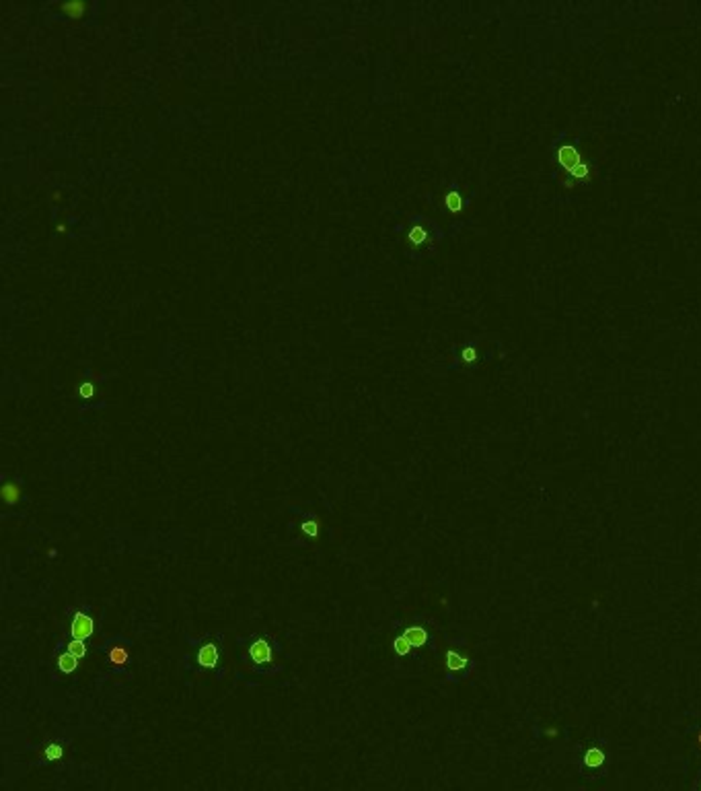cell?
<instances>
[{
  "mask_svg": "<svg viewBox=\"0 0 701 791\" xmlns=\"http://www.w3.org/2000/svg\"><path fill=\"white\" fill-rule=\"evenodd\" d=\"M557 161H559L562 167H566L570 173H574L580 165H584L582 159H580V153L574 149V147H562V149L557 151Z\"/></svg>",
  "mask_w": 701,
  "mask_h": 791,
  "instance_id": "3957f363",
  "label": "cell"
},
{
  "mask_svg": "<svg viewBox=\"0 0 701 791\" xmlns=\"http://www.w3.org/2000/svg\"><path fill=\"white\" fill-rule=\"evenodd\" d=\"M93 629H95V625H93V618L91 616H87V614H83V612H76L74 614V620H72V637H74V641H85V639H89L93 634Z\"/></svg>",
  "mask_w": 701,
  "mask_h": 791,
  "instance_id": "7a4b0ae2",
  "label": "cell"
},
{
  "mask_svg": "<svg viewBox=\"0 0 701 791\" xmlns=\"http://www.w3.org/2000/svg\"><path fill=\"white\" fill-rule=\"evenodd\" d=\"M393 649H395V653H399V656H407L409 649H411V645H409V641L405 637H397L395 641H393Z\"/></svg>",
  "mask_w": 701,
  "mask_h": 791,
  "instance_id": "9a60e30c",
  "label": "cell"
},
{
  "mask_svg": "<svg viewBox=\"0 0 701 791\" xmlns=\"http://www.w3.org/2000/svg\"><path fill=\"white\" fill-rule=\"evenodd\" d=\"M430 237H432V231H430V225L426 221H422V219L409 221L407 229H405V244L411 250H418V248L430 244Z\"/></svg>",
  "mask_w": 701,
  "mask_h": 791,
  "instance_id": "6da1fadb",
  "label": "cell"
},
{
  "mask_svg": "<svg viewBox=\"0 0 701 791\" xmlns=\"http://www.w3.org/2000/svg\"><path fill=\"white\" fill-rule=\"evenodd\" d=\"M19 497H21V488H19L15 482H6V484L2 486V499H4L8 505H15V503L19 501Z\"/></svg>",
  "mask_w": 701,
  "mask_h": 791,
  "instance_id": "30bf717a",
  "label": "cell"
},
{
  "mask_svg": "<svg viewBox=\"0 0 701 791\" xmlns=\"http://www.w3.org/2000/svg\"><path fill=\"white\" fill-rule=\"evenodd\" d=\"M198 664L202 667H214L218 664V649L214 643H206L200 651H198Z\"/></svg>",
  "mask_w": 701,
  "mask_h": 791,
  "instance_id": "8992f818",
  "label": "cell"
},
{
  "mask_svg": "<svg viewBox=\"0 0 701 791\" xmlns=\"http://www.w3.org/2000/svg\"><path fill=\"white\" fill-rule=\"evenodd\" d=\"M79 392H81V396H83V398H91L93 392H95V387H93V383H83Z\"/></svg>",
  "mask_w": 701,
  "mask_h": 791,
  "instance_id": "d6986e66",
  "label": "cell"
},
{
  "mask_svg": "<svg viewBox=\"0 0 701 791\" xmlns=\"http://www.w3.org/2000/svg\"><path fill=\"white\" fill-rule=\"evenodd\" d=\"M60 11L70 19H83L89 11V4L81 0H70V2H62Z\"/></svg>",
  "mask_w": 701,
  "mask_h": 791,
  "instance_id": "5b68a950",
  "label": "cell"
},
{
  "mask_svg": "<svg viewBox=\"0 0 701 791\" xmlns=\"http://www.w3.org/2000/svg\"><path fill=\"white\" fill-rule=\"evenodd\" d=\"M109 662L116 665H123L128 662V651H125L123 647H114V649L109 651Z\"/></svg>",
  "mask_w": 701,
  "mask_h": 791,
  "instance_id": "4fadbf2b",
  "label": "cell"
},
{
  "mask_svg": "<svg viewBox=\"0 0 701 791\" xmlns=\"http://www.w3.org/2000/svg\"><path fill=\"white\" fill-rule=\"evenodd\" d=\"M461 359H463L465 363H473V361L477 359V354H475V348H473V347L463 348V352H461Z\"/></svg>",
  "mask_w": 701,
  "mask_h": 791,
  "instance_id": "ac0fdd59",
  "label": "cell"
},
{
  "mask_svg": "<svg viewBox=\"0 0 701 791\" xmlns=\"http://www.w3.org/2000/svg\"><path fill=\"white\" fill-rule=\"evenodd\" d=\"M605 762V752L601 748H588L584 755V764L590 769H599Z\"/></svg>",
  "mask_w": 701,
  "mask_h": 791,
  "instance_id": "9c48e42d",
  "label": "cell"
},
{
  "mask_svg": "<svg viewBox=\"0 0 701 791\" xmlns=\"http://www.w3.org/2000/svg\"><path fill=\"white\" fill-rule=\"evenodd\" d=\"M467 658H463V656H458L457 651H449L447 653V665H449V670H453V672H458V670H465L467 667Z\"/></svg>",
  "mask_w": 701,
  "mask_h": 791,
  "instance_id": "8fae6325",
  "label": "cell"
},
{
  "mask_svg": "<svg viewBox=\"0 0 701 791\" xmlns=\"http://www.w3.org/2000/svg\"><path fill=\"white\" fill-rule=\"evenodd\" d=\"M700 744H701V733H700Z\"/></svg>",
  "mask_w": 701,
  "mask_h": 791,
  "instance_id": "ffe728a7",
  "label": "cell"
},
{
  "mask_svg": "<svg viewBox=\"0 0 701 791\" xmlns=\"http://www.w3.org/2000/svg\"><path fill=\"white\" fill-rule=\"evenodd\" d=\"M66 653H70L72 658L81 660V658H85V653H87V647H85V643H83V641H72V643L68 645V651H66Z\"/></svg>",
  "mask_w": 701,
  "mask_h": 791,
  "instance_id": "5bb4252c",
  "label": "cell"
},
{
  "mask_svg": "<svg viewBox=\"0 0 701 791\" xmlns=\"http://www.w3.org/2000/svg\"><path fill=\"white\" fill-rule=\"evenodd\" d=\"M58 665H60V670L64 672V674H70V672H74V670H76V665H79V660H76V658H72L70 653H64V656H60V660H58Z\"/></svg>",
  "mask_w": 701,
  "mask_h": 791,
  "instance_id": "7c38bea8",
  "label": "cell"
},
{
  "mask_svg": "<svg viewBox=\"0 0 701 791\" xmlns=\"http://www.w3.org/2000/svg\"><path fill=\"white\" fill-rule=\"evenodd\" d=\"M444 206L451 213H461L463 211V196H461V192L455 190V188L447 192L444 194Z\"/></svg>",
  "mask_w": 701,
  "mask_h": 791,
  "instance_id": "ba28073f",
  "label": "cell"
},
{
  "mask_svg": "<svg viewBox=\"0 0 701 791\" xmlns=\"http://www.w3.org/2000/svg\"><path fill=\"white\" fill-rule=\"evenodd\" d=\"M249 656L255 664H268V662H272V647H270V643L259 639L249 647Z\"/></svg>",
  "mask_w": 701,
  "mask_h": 791,
  "instance_id": "277c9868",
  "label": "cell"
},
{
  "mask_svg": "<svg viewBox=\"0 0 701 791\" xmlns=\"http://www.w3.org/2000/svg\"><path fill=\"white\" fill-rule=\"evenodd\" d=\"M62 746H58V744H50L48 748H46V757L50 760H60L62 759Z\"/></svg>",
  "mask_w": 701,
  "mask_h": 791,
  "instance_id": "e0dca14e",
  "label": "cell"
},
{
  "mask_svg": "<svg viewBox=\"0 0 701 791\" xmlns=\"http://www.w3.org/2000/svg\"><path fill=\"white\" fill-rule=\"evenodd\" d=\"M403 637L409 641L411 647H422V645L428 641V633L424 627H407L405 633H403Z\"/></svg>",
  "mask_w": 701,
  "mask_h": 791,
  "instance_id": "52a82bcc",
  "label": "cell"
},
{
  "mask_svg": "<svg viewBox=\"0 0 701 791\" xmlns=\"http://www.w3.org/2000/svg\"><path fill=\"white\" fill-rule=\"evenodd\" d=\"M301 530L305 532L306 536L317 538V536H319V521H317V519H308V521H305V524L301 526Z\"/></svg>",
  "mask_w": 701,
  "mask_h": 791,
  "instance_id": "2e32d148",
  "label": "cell"
}]
</instances>
